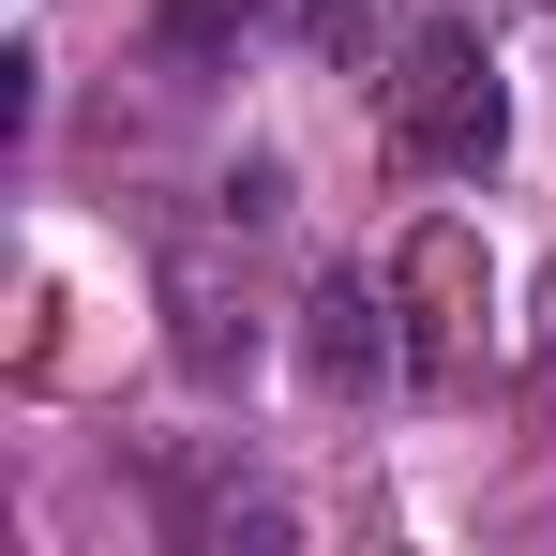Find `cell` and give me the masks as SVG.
Returning a JSON list of instances; mask_svg holds the SVG:
<instances>
[{
	"label": "cell",
	"instance_id": "obj_3",
	"mask_svg": "<svg viewBox=\"0 0 556 556\" xmlns=\"http://www.w3.org/2000/svg\"><path fill=\"white\" fill-rule=\"evenodd\" d=\"M391 286L421 301V376H466V362H481V241H466V226H421Z\"/></svg>",
	"mask_w": 556,
	"mask_h": 556
},
{
	"label": "cell",
	"instance_id": "obj_4",
	"mask_svg": "<svg viewBox=\"0 0 556 556\" xmlns=\"http://www.w3.org/2000/svg\"><path fill=\"white\" fill-rule=\"evenodd\" d=\"M166 301H181V376H211V391H226V376L256 362V316L226 301V271H211V256H166Z\"/></svg>",
	"mask_w": 556,
	"mask_h": 556
},
{
	"label": "cell",
	"instance_id": "obj_5",
	"mask_svg": "<svg viewBox=\"0 0 556 556\" xmlns=\"http://www.w3.org/2000/svg\"><path fill=\"white\" fill-rule=\"evenodd\" d=\"M542 391H556V301H542Z\"/></svg>",
	"mask_w": 556,
	"mask_h": 556
},
{
	"label": "cell",
	"instance_id": "obj_1",
	"mask_svg": "<svg viewBox=\"0 0 556 556\" xmlns=\"http://www.w3.org/2000/svg\"><path fill=\"white\" fill-rule=\"evenodd\" d=\"M376 121H391V151H406L421 181H481V166L511 151V91H496V61H481V30H452V15H421V30L391 46Z\"/></svg>",
	"mask_w": 556,
	"mask_h": 556
},
{
	"label": "cell",
	"instance_id": "obj_2",
	"mask_svg": "<svg viewBox=\"0 0 556 556\" xmlns=\"http://www.w3.org/2000/svg\"><path fill=\"white\" fill-rule=\"evenodd\" d=\"M391 301H406V286H362V271H331L316 301H301V376H316L331 406H362V391H391V362H406Z\"/></svg>",
	"mask_w": 556,
	"mask_h": 556
}]
</instances>
